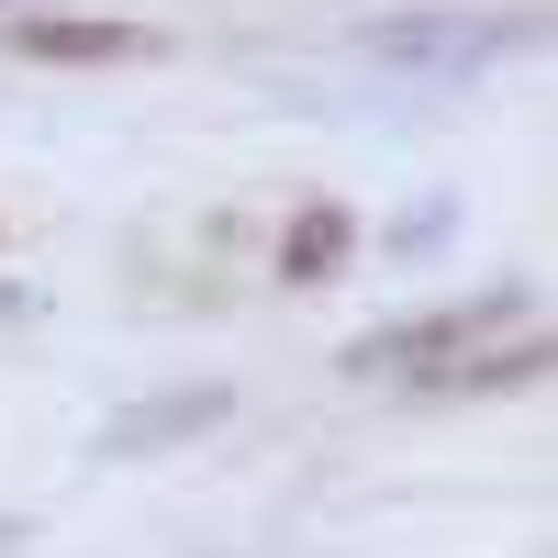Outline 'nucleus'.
Returning a JSON list of instances; mask_svg holds the SVG:
<instances>
[{"label": "nucleus", "instance_id": "nucleus-1", "mask_svg": "<svg viewBox=\"0 0 558 558\" xmlns=\"http://www.w3.org/2000/svg\"><path fill=\"white\" fill-rule=\"evenodd\" d=\"M525 324V291H492V302H447V313H402V324H368V336L336 357L347 380H402V391H425L447 357H470L492 336H514Z\"/></svg>", "mask_w": 558, "mask_h": 558}, {"label": "nucleus", "instance_id": "nucleus-2", "mask_svg": "<svg viewBox=\"0 0 558 558\" xmlns=\"http://www.w3.org/2000/svg\"><path fill=\"white\" fill-rule=\"evenodd\" d=\"M0 45L34 57V68H134V57H157L146 23H78V12H12Z\"/></svg>", "mask_w": 558, "mask_h": 558}, {"label": "nucleus", "instance_id": "nucleus-3", "mask_svg": "<svg viewBox=\"0 0 558 558\" xmlns=\"http://www.w3.org/2000/svg\"><path fill=\"white\" fill-rule=\"evenodd\" d=\"M380 68H425V78H470L492 68L502 45H514V23H425V12H402V23H368L357 34Z\"/></svg>", "mask_w": 558, "mask_h": 558}, {"label": "nucleus", "instance_id": "nucleus-4", "mask_svg": "<svg viewBox=\"0 0 558 558\" xmlns=\"http://www.w3.org/2000/svg\"><path fill=\"white\" fill-rule=\"evenodd\" d=\"M213 425H223V391L202 380V391H157V402L112 413V425L89 436V447H101V458H157V447H179V436H213Z\"/></svg>", "mask_w": 558, "mask_h": 558}, {"label": "nucleus", "instance_id": "nucleus-5", "mask_svg": "<svg viewBox=\"0 0 558 558\" xmlns=\"http://www.w3.org/2000/svg\"><path fill=\"white\" fill-rule=\"evenodd\" d=\"M347 257H357V213L347 202H302L291 223H279V279H291V291L347 279Z\"/></svg>", "mask_w": 558, "mask_h": 558}]
</instances>
